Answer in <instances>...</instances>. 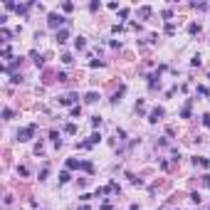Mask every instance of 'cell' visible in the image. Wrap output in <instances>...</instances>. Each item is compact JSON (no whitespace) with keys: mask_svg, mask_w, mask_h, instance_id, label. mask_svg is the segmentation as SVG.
<instances>
[{"mask_svg":"<svg viewBox=\"0 0 210 210\" xmlns=\"http://www.w3.org/2000/svg\"><path fill=\"white\" fill-rule=\"evenodd\" d=\"M86 101H89V104H94V101H97V92H89V94H86Z\"/></svg>","mask_w":210,"mask_h":210,"instance_id":"6da1fadb","label":"cell"},{"mask_svg":"<svg viewBox=\"0 0 210 210\" xmlns=\"http://www.w3.org/2000/svg\"><path fill=\"white\" fill-rule=\"evenodd\" d=\"M203 124H205V126H210V114H205V116H203Z\"/></svg>","mask_w":210,"mask_h":210,"instance_id":"7a4b0ae2","label":"cell"}]
</instances>
